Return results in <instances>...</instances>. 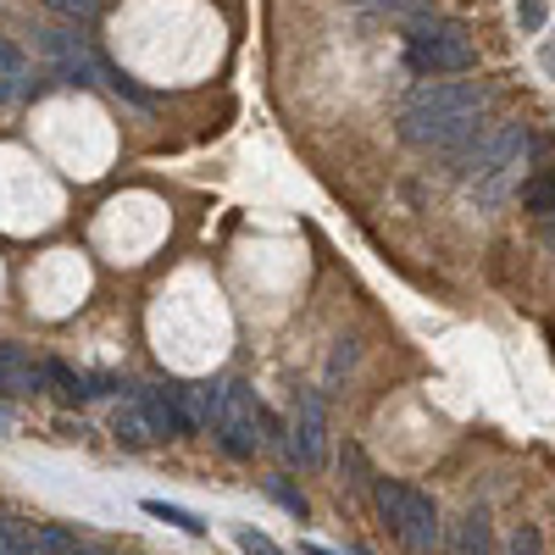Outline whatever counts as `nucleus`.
<instances>
[{"instance_id": "a878e982", "label": "nucleus", "mask_w": 555, "mask_h": 555, "mask_svg": "<svg viewBox=\"0 0 555 555\" xmlns=\"http://www.w3.org/2000/svg\"><path fill=\"white\" fill-rule=\"evenodd\" d=\"M300 555H334V550H328V544H306Z\"/></svg>"}, {"instance_id": "7ed1b4c3", "label": "nucleus", "mask_w": 555, "mask_h": 555, "mask_svg": "<svg viewBox=\"0 0 555 555\" xmlns=\"http://www.w3.org/2000/svg\"><path fill=\"white\" fill-rule=\"evenodd\" d=\"M373 505H378L384 528L411 555H434L439 550V505H434V494L411 489V483H395V478H373Z\"/></svg>"}, {"instance_id": "dca6fc26", "label": "nucleus", "mask_w": 555, "mask_h": 555, "mask_svg": "<svg viewBox=\"0 0 555 555\" xmlns=\"http://www.w3.org/2000/svg\"><path fill=\"white\" fill-rule=\"evenodd\" d=\"M356 7H366V12H384V17H400V23L428 17V0H356Z\"/></svg>"}, {"instance_id": "f8f14e48", "label": "nucleus", "mask_w": 555, "mask_h": 555, "mask_svg": "<svg viewBox=\"0 0 555 555\" xmlns=\"http://www.w3.org/2000/svg\"><path fill=\"white\" fill-rule=\"evenodd\" d=\"M522 211H533V217H550L555 211V167H544L539 178L522 183Z\"/></svg>"}, {"instance_id": "b1692460", "label": "nucleus", "mask_w": 555, "mask_h": 555, "mask_svg": "<svg viewBox=\"0 0 555 555\" xmlns=\"http://www.w3.org/2000/svg\"><path fill=\"white\" fill-rule=\"evenodd\" d=\"M350 361H356V339H339V350H334V361H328V384H334V378L345 373Z\"/></svg>"}, {"instance_id": "39448f33", "label": "nucleus", "mask_w": 555, "mask_h": 555, "mask_svg": "<svg viewBox=\"0 0 555 555\" xmlns=\"http://www.w3.org/2000/svg\"><path fill=\"white\" fill-rule=\"evenodd\" d=\"M211 439L222 444V455H234V461H250L261 450V400L250 384H222V405H217V423H211Z\"/></svg>"}, {"instance_id": "bb28decb", "label": "nucleus", "mask_w": 555, "mask_h": 555, "mask_svg": "<svg viewBox=\"0 0 555 555\" xmlns=\"http://www.w3.org/2000/svg\"><path fill=\"white\" fill-rule=\"evenodd\" d=\"M12 95H17V89H12L7 78H0V101H12Z\"/></svg>"}, {"instance_id": "9b49d317", "label": "nucleus", "mask_w": 555, "mask_h": 555, "mask_svg": "<svg viewBox=\"0 0 555 555\" xmlns=\"http://www.w3.org/2000/svg\"><path fill=\"white\" fill-rule=\"evenodd\" d=\"M145 517H156V522H167V528H178V533H190V539H206V522H201L195 512H183V505L145 500Z\"/></svg>"}, {"instance_id": "4468645a", "label": "nucleus", "mask_w": 555, "mask_h": 555, "mask_svg": "<svg viewBox=\"0 0 555 555\" xmlns=\"http://www.w3.org/2000/svg\"><path fill=\"white\" fill-rule=\"evenodd\" d=\"M67 550H78L67 528H56V522L34 528V544H28V555H67Z\"/></svg>"}, {"instance_id": "423d86ee", "label": "nucleus", "mask_w": 555, "mask_h": 555, "mask_svg": "<svg viewBox=\"0 0 555 555\" xmlns=\"http://www.w3.org/2000/svg\"><path fill=\"white\" fill-rule=\"evenodd\" d=\"M289 461L322 473L328 467V405L317 389H295L289 395Z\"/></svg>"}, {"instance_id": "0eeeda50", "label": "nucleus", "mask_w": 555, "mask_h": 555, "mask_svg": "<svg viewBox=\"0 0 555 555\" xmlns=\"http://www.w3.org/2000/svg\"><path fill=\"white\" fill-rule=\"evenodd\" d=\"M450 555H494V517L489 505H467V517L450 533Z\"/></svg>"}, {"instance_id": "393cba45", "label": "nucleus", "mask_w": 555, "mask_h": 555, "mask_svg": "<svg viewBox=\"0 0 555 555\" xmlns=\"http://www.w3.org/2000/svg\"><path fill=\"white\" fill-rule=\"evenodd\" d=\"M544 245H550V250H555V211H550V217H544Z\"/></svg>"}, {"instance_id": "f03ea898", "label": "nucleus", "mask_w": 555, "mask_h": 555, "mask_svg": "<svg viewBox=\"0 0 555 555\" xmlns=\"http://www.w3.org/2000/svg\"><path fill=\"white\" fill-rule=\"evenodd\" d=\"M528 145H533L528 122H494V128L478 139V151L455 167V178L473 190V201H478V206H500V201H505V190H512L517 172H522Z\"/></svg>"}, {"instance_id": "5701e85b", "label": "nucleus", "mask_w": 555, "mask_h": 555, "mask_svg": "<svg viewBox=\"0 0 555 555\" xmlns=\"http://www.w3.org/2000/svg\"><path fill=\"white\" fill-rule=\"evenodd\" d=\"M51 7H56L62 17H73V23H83V17H95V0H51Z\"/></svg>"}, {"instance_id": "ddd939ff", "label": "nucleus", "mask_w": 555, "mask_h": 555, "mask_svg": "<svg viewBox=\"0 0 555 555\" xmlns=\"http://www.w3.org/2000/svg\"><path fill=\"white\" fill-rule=\"evenodd\" d=\"M44 378H51L67 400H89V395H95V378H78L67 361H44Z\"/></svg>"}, {"instance_id": "f257e3e1", "label": "nucleus", "mask_w": 555, "mask_h": 555, "mask_svg": "<svg viewBox=\"0 0 555 555\" xmlns=\"http://www.w3.org/2000/svg\"><path fill=\"white\" fill-rule=\"evenodd\" d=\"M489 89L483 83H423L400 101V139L411 151H439L450 172L478 151L489 133Z\"/></svg>"}, {"instance_id": "20e7f679", "label": "nucleus", "mask_w": 555, "mask_h": 555, "mask_svg": "<svg viewBox=\"0 0 555 555\" xmlns=\"http://www.w3.org/2000/svg\"><path fill=\"white\" fill-rule=\"evenodd\" d=\"M405 67L416 78H450V73H473L478 67V51L461 23H444V17H416L411 34H405Z\"/></svg>"}, {"instance_id": "6e6552de", "label": "nucleus", "mask_w": 555, "mask_h": 555, "mask_svg": "<svg viewBox=\"0 0 555 555\" xmlns=\"http://www.w3.org/2000/svg\"><path fill=\"white\" fill-rule=\"evenodd\" d=\"M44 384V366H34L17 345H0V395H39Z\"/></svg>"}, {"instance_id": "4be33fe9", "label": "nucleus", "mask_w": 555, "mask_h": 555, "mask_svg": "<svg viewBox=\"0 0 555 555\" xmlns=\"http://www.w3.org/2000/svg\"><path fill=\"white\" fill-rule=\"evenodd\" d=\"M234 544H240L245 555H284V550H278L267 533H256V528H240V533H234Z\"/></svg>"}, {"instance_id": "6ab92c4d", "label": "nucleus", "mask_w": 555, "mask_h": 555, "mask_svg": "<svg viewBox=\"0 0 555 555\" xmlns=\"http://www.w3.org/2000/svg\"><path fill=\"white\" fill-rule=\"evenodd\" d=\"M339 467L350 473V489H366V494H373V473H366L361 444H345V450H339Z\"/></svg>"}, {"instance_id": "412c9836", "label": "nucleus", "mask_w": 555, "mask_h": 555, "mask_svg": "<svg viewBox=\"0 0 555 555\" xmlns=\"http://www.w3.org/2000/svg\"><path fill=\"white\" fill-rule=\"evenodd\" d=\"M544 550V533L533 528V522H522L517 533H512V550H505V555H539Z\"/></svg>"}, {"instance_id": "aec40b11", "label": "nucleus", "mask_w": 555, "mask_h": 555, "mask_svg": "<svg viewBox=\"0 0 555 555\" xmlns=\"http://www.w3.org/2000/svg\"><path fill=\"white\" fill-rule=\"evenodd\" d=\"M517 23H522V34H539L550 23V0H517Z\"/></svg>"}, {"instance_id": "c85d7f7f", "label": "nucleus", "mask_w": 555, "mask_h": 555, "mask_svg": "<svg viewBox=\"0 0 555 555\" xmlns=\"http://www.w3.org/2000/svg\"><path fill=\"white\" fill-rule=\"evenodd\" d=\"M67 555H89V550H67Z\"/></svg>"}, {"instance_id": "2eb2a0df", "label": "nucleus", "mask_w": 555, "mask_h": 555, "mask_svg": "<svg viewBox=\"0 0 555 555\" xmlns=\"http://www.w3.org/2000/svg\"><path fill=\"white\" fill-rule=\"evenodd\" d=\"M101 78H106V83H112V89H117V95H122V101H128V106H139V112H151V106H156V101H151V95H145V89H139V83H133V78H128V73H117V67H112V62H101Z\"/></svg>"}, {"instance_id": "a211bd4d", "label": "nucleus", "mask_w": 555, "mask_h": 555, "mask_svg": "<svg viewBox=\"0 0 555 555\" xmlns=\"http://www.w3.org/2000/svg\"><path fill=\"white\" fill-rule=\"evenodd\" d=\"M267 494H272L278 505H284V512H289L295 522H306V512H311V505H306V494H300V489H289L284 478H267Z\"/></svg>"}, {"instance_id": "9d476101", "label": "nucleus", "mask_w": 555, "mask_h": 555, "mask_svg": "<svg viewBox=\"0 0 555 555\" xmlns=\"http://www.w3.org/2000/svg\"><path fill=\"white\" fill-rule=\"evenodd\" d=\"M0 78H7V83L17 89V95H44V89H51V73L34 78V73H28V56L17 51V44H12L7 34H0Z\"/></svg>"}, {"instance_id": "cd10ccee", "label": "nucleus", "mask_w": 555, "mask_h": 555, "mask_svg": "<svg viewBox=\"0 0 555 555\" xmlns=\"http://www.w3.org/2000/svg\"><path fill=\"white\" fill-rule=\"evenodd\" d=\"M7 423H12V416H7V411H0V428H7Z\"/></svg>"}, {"instance_id": "f3484780", "label": "nucleus", "mask_w": 555, "mask_h": 555, "mask_svg": "<svg viewBox=\"0 0 555 555\" xmlns=\"http://www.w3.org/2000/svg\"><path fill=\"white\" fill-rule=\"evenodd\" d=\"M34 544V528L23 517H0V555H28Z\"/></svg>"}, {"instance_id": "1a4fd4ad", "label": "nucleus", "mask_w": 555, "mask_h": 555, "mask_svg": "<svg viewBox=\"0 0 555 555\" xmlns=\"http://www.w3.org/2000/svg\"><path fill=\"white\" fill-rule=\"evenodd\" d=\"M112 439L122 444V450H145V444H156V428H151V416H145V405H139V395L112 416Z\"/></svg>"}]
</instances>
